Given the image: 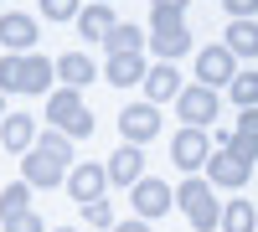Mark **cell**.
Here are the masks:
<instances>
[{"label": "cell", "mask_w": 258, "mask_h": 232, "mask_svg": "<svg viewBox=\"0 0 258 232\" xmlns=\"http://www.w3.org/2000/svg\"><path fill=\"white\" fill-rule=\"evenodd\" d=\"M57 78H62V88H88L98 78V67H93V57H83V52H62L57 57Z\"/></svg>", "instance_id": "obj_18"}, {"label": "cell", "mask_w": 258, "mask_h": 232, "mask_svg": "<svg viewBox=\"0 0 258 232\" xmlns=\"http://www.w3.org/2000/svg\"><path fill=\"white\" fill-rule=\"evenodd\" d=\"M83 222L109 232V227H114V212H109V201H93V206H83Z\"/></svg>", "instance_id": "obj_27"}, {"label": "cell", "mask_w": 258, "mask_h": 232, "mask_svg": "<svg viewBox=\"0 0 258 232\" xmlns=\"http://www.w3.org/2000/svg\"><path fill=\"white\" fill-rule=\"evenodd\" d=\"M57 83V62L36 57V52H6L0 57V93H52Z\"/></svg>", "instance_id": "obj_2"}, {"label": "cell", "mask_w": 258, "mask_h": 232, "mask_svg": "<svg viewBox=\"0 0 258 232\" xmlns=\"http://www.w3.org/2000/svg\"><path fill=\"white\" fill-rule=\"evenodd\" d=\"M191 0H150V11H186Z\"/></svg>", "instance_id": "obj_31"}, {"label": "cell", "mask_w": 258, "mask_h": 232, "mask_svg": "<svg viewBox=\"0 0 258 232\" xmlns=\"http://www.w3.org/2000/svg\"><path fill=\"white\" fill-rule=\"evenodd\" d=\"M21 212H31V181H11L6 191H0V222H11Z\"/></svg>", "instance_id": "obj_21"}, {"label": "cell", "mask_w": 258, "mask_h": 232, "mask_svg": "<svg viewBox=\"0 0 258 232\" xmlns=\"http://www.w3.org/2000/svg\"><path fill=\"white\" fill-rule=\"evenodd\" d=\"M103 47H109V57H119V52H140V47H145V31H140V26H129V21H119V26L109 31V41H103Z\"/></svg>", "instance_id": "obj_23"}, {"label": "cell", "mask_w": 258, "mask_h": 232, "mask_svg": "<svg viewBox=\"0 0 258 232\" xmlns=\"http://www.w3.org/2000/svg\"><path fill=\"white\" fill-rule=\"evenodd\" d=\"M170 160H176L181 171H197V165H207V160H212V139H207V129H191V124H186V129L170 139Z\"/></svg>", "instance_id": "obj_10"}, {"label": "cell", "mask_w": 258, "mask_h": 232, "mask_svg": "<svg viewBox=\"0 0 258 232\" xmlns=\"http://www.w3.org/2000/svg\"><path fill=\"white\" fill-rule=\"evenodd\" d=\"M248 176H253V160L232 155V150H217V155L207 160V181H212V186H227V191H238V186H248Z\"/></svg>", "instance_id": "obj_11"}, {"label": "cell", "mask_w": 258, "mask_h": 232, "mask_svg": "<svg viewBox=\"0 0 258 232\" xmlns=\"http://www.w3.org/2000/svg\"><path fill=\"white\" fill-rule=\"evenodd\" d=\"M6 232H47V222H41L36 212H21V217H11V222H6Z\"/></svg>", "instance_id": "obj_28"}, {"label": "cell", "mask_w": 258, "mask_h": 232, "mask_svg": "<svg viewBox=\"0 0 258 232\" xmlns=\"http://www.w3.org/2000/svg\"><path fill=\"white\" fill-rule=\"evenodd\" d=\"M47 119H52V129H62L68 139H88L93 134V114H88V103H83L78 88H52Z\"/></svg>", "instance_id": "obj_4"}, {"label": "cell", "mask_w": 258, "mask_h": 232, "mask_svg": "<svg viewBox=\"0 0 258 232\" xmlns=\"http://www.w3.org/2000/svg\"><path fill=\"white\" fill-rule=\"evenodd\" d=\"M222 47H227L232 57H258V21H227Z\"/></svg>", "instance_id": "obj_19"}, {"label": "cell", "mask_w": 258, "mask_h": 232, "mask_svg": "<svg viewBox=\"0 0 258 232\" xmlns=\"http://www.w3.org/2000/svg\"><path fill=\"white\" fill-rule=\"evenodd\" d=\"M103 191H109V165H73L68 171V196L78 201V206H93V201H103Z\"/></svg>", "instance_id": "obj_5"}, {"label": "cell", "mask_w": 258, "mask_h": 232, "mask_svg": "<svg viewBox=\"0 0 258 232\" xmlns=\"http://www.w3.org/2000/svg\"><path fill=\"white\" fill-rule=\"evenodd\" d=\"M109 232H150V222H145V217H135V222H114Z\"/></svg>", "instance_id": "obj_30"}, {"label": "cell", "mask_w": 258, "mask_h": 232, "mask_svg": "<svg viewBox=\"0 0 258 232\" xmlns=\"http://www.w3.org/2000/svg\"><path fill=\"white\" fill-rule=\"evenodd\" d=\"M135 181H145V155L140 144H119L109 155V186H135Z\"/></svg>", "instance_id": "obj_14"}, {"label": "cell", "mask_w": 258, "mask_h": 232, "mask_svg": "<svg viewBox=\"0 0 258 232\" xmlns=\"http://www.w3.org/2000/svg\"><path fill=\"white\" fill-rule=\"evenodd\" d=\"M227 93H232V103H238V109H258V72H238Z\"/></svg>", "instance_id": "obj_24"}, {"label": "cell", "mask_w": 258, "mask_h": 232, "mask_svg": "<svg viewBox=\"0 0 258 232\" xmlns=\"http://www.w3.org/2000/svg\"><path fill=\"white\" fill-rule=\"evenodd\" d=\"M253 222H258V212H253V201H227L222 206V232H253Z\"/></svg>", "instance_id": "obj_22"}, {"label": "cell", "mask_w": 258, "mask_h": 232, "mask_svg": "<svg viewBox=\"0 0 258 232\" xmlns=\"http://www.w3.org/2000/svg\"><path fill=\"white\" fill-rule=\"evenodd\" d=\"M186 26V11H150V31H176Z\"/></svg>", "instance_id": "obj_26"}, {"label": "cell", "mask_w": 258, "mask_h": 232, "mask_svg": "<svg viewBox=\"0 0 258 232\" xmlns=\"http://www.w3.org/2000/svg\"><path fill=\"white\" fill-rule=\"evenodd\" d=\"M232 78H238V57H232L227 47H202L197 52V83L202 88H232Z\"/></svg>", "instance_id": "obj_6"}, {"label": "cell", "mask_w": 258, "mask_h": 232, "mask_svg": "<svg viewBox=\"0 0 258 232\" xmlns=\"http://www.w3.org/2000/svg\"><path fill=\"white\" fill-rule=\"evenodd\" d=\"M41 16H47V21H78L83 0H41Z\"/></svg>", "instance_id": "obj_25"}, {"label": "cell", "mask_w": 258, "mask_h": 232, "mask_svg": "<svg viewBox=\"0 0 258 232\" xmlns=\"http://www.w3.org/2000/svg\"><path fill=\"white\" fill-rule=\"evenodd\" d=\"M36 21L26 16V11H6V16H0V47H6V52H21V57H26L31 47H36Z\"/></svg>", "instance_id": "obj_12"}, {"label": "cell", "mask_w": 258, "mask_h": 232, "mask_svg": "<svg viewBox=\"0 0 258 232\" xmlns=\"http://www.w3.org/2000/svg\"><path fill=\"white\" fill-rule=\"evenodd\" d=\"M222 6H227L232 21H253V16H258V0H222Z\"/></svg>", "instance_id": "obj_29"}, {"label": "cell", "mask_w": 258, "mask_h": 232, "mask_svg": "<svg viewBox=\"0 0 258 232\" xmlns=\"http://www.w3.org/2000/svg\"><path fill=\"white\" fill-rule=\"evenodd\" d=\"M150 52H155L160 62H176V57L191 52V31L186 26H176V31H150Z\"/></svg>", "instance_id": "obj_20"}, {"label": "cell", "mask_w": 258, "mask_h": 232, "mask_svg": "<svg viewBox=\"0 0 258 232\" xmlns=\"http://www.w3.org/2000/svg\"><path fill=\"white\" fill-rule=\"evenodd\" d=\"M119 134H124V144H150L160 134V109L155 103H129L119 114Z\"/></svg>", "instance_id": "obj_8"}, {"label": "cell", "mask_w": 258, "mask_h": 232, "mask_svg": "<svg viewBox=\"0 0 258 232\" xmlns=\"http://www.w3.org/2000/svg\"><path fill=\"white\" fill-rule=\"evenodd\" d=\"M103 6H109V0H103Z\"/></svg>", "instance_id": "obj_34"}, {"label": "cell", "mask_w": 258, "mask_h": 232, "mask_svg": "<svg viewBox=\"0 0 258 232\" xmlns=\"http://www.w3.org/2000/svg\"><path fill=\"white\" fill-rule=\"evenodd\" d=\"M176 114L191 124V129H207V124L217 119V88H202V83L181 88V98H176Z\"/></svg>", "instance_id": "obj_7"}, {"label": "cell", "mask_w": 258, "mask_h": 232, "mask_svg": "<svg viewBox=\"0 0 258 232\" xmlns=\"http://www.w3.org/2000/svg\"><path fill=\"white\" fill-rule=\"evenodd\" d=\"M114 26H119V16H114V6H103V0L83 6V16H78V36H88V41H109Z\"/></svg>", "instance_id": "obj_16"}, {"label": "cell", "mask_w": 258, "mask_h": 232, "mask_svg": "<svg viewBox=\"0 0 258 232\" xmlns=\"http://www.w3.org/2000/svg\"><path fill=\"white\" fill-rule=\"evenodd\" d=\"M145 57L140 52H119V57H109V62H103V78H109L114 83V88H135V83H145Z\"/></svg>", "instance_id": "obj_17"}, {"label": "cell", "mask_w": 258, "mask_h": 232, "mask_svg": "<svg viewBox=\"0 0 258 232\" xmlns=\"http://www.w3.org/2000/svg\"><path fill=\"white\" fill-rule=\"evenodd\" d=\"M170 98H181V72H176V62H155V67L145 72V103H170Z\"/></svg>", "instance_id": "obj_13"}, {"label": "cell", "mask_w": 258, "mask_h": 232, "mask_svg": "<svg viewBox=\"0 0 258 232\" xmlns=\"http://www.w3.org/2000/svg\"><path fill=\"white\" fill-rule=\"evenodd\" d=\"M129 191H135V212H140L145 222H155V217H165L170 206H176V191H170L165 181H155V176L135 181V186H129Z\"/></svg>", "instance_id": "obj_9"}, {"label": "cell", "mask_w": 258, "mask_h": 232, "mask_svg": "<svg viewBox=\"0 0 258 232\" xmlns=\"http://www.w3.org/2000/svg\"><path fill=\"white\" fill-rule=\"evenodd\" d=\"M68 160H73V139L62 134V129H47V134H36V144H31L26 155H21V181L52 191V186L68 181V171H73Z\"/></svg>", "instance_id": "obj_1"}, {"label": "cell", "mask_w": 258, "mask_h": 232, "mask_svg": "<svg viewBox=\"0 0 258 232\" xmlns=\"http://www.w3.org/2000/svg\"><path fill=\"white\" fill-rule=\"evenodd\" d=\"M0 144H6L11 155H26L31 144H36V124H31V114H6V119H0Z\"/></svg>", "instance_id": "obj_15"}, {"label": "cell", "mask_w": 258, "mask_h": 232, "mask_svg": "<svg viewBox=\"0 0 258 232\" xmlns=\"http://www.w3.org/2000/svg\"><path fill=\"white\" fill-rule=\"evenodd\" d=\"M57 232H78V227H57Z\"/></svg>", "instance_id": "obj_33"}, {"label": "cell", "mask_w": 258, "mask_h": 232, "mask_svg": "<svg viewBox=\"0 0 258 232\" xmlns=\"http://www.w3.org/2000/svg\"><path fill=\"white\" fill-rule=\"evenodd\" d=\"M0 119H6V93H0Z\"/></svg>", "instance_id": "obj_32"}, {"label": "cell", "mask_w": 258, "mask_h": 232, "mask_svg": "<svg viewBox=\"0 0 258 232\" xmlns=\"http://www.w3.org/2000/svg\"><path fill=\"white\" fill-rule=\"evenodd\" d=\"M176 206L186 212V222L197 227V232H217V227H222V206H217V191H212V181L186 176V181L176 186Z\"/></svg>", "instance_id": "obj_3"}]
</instances>
